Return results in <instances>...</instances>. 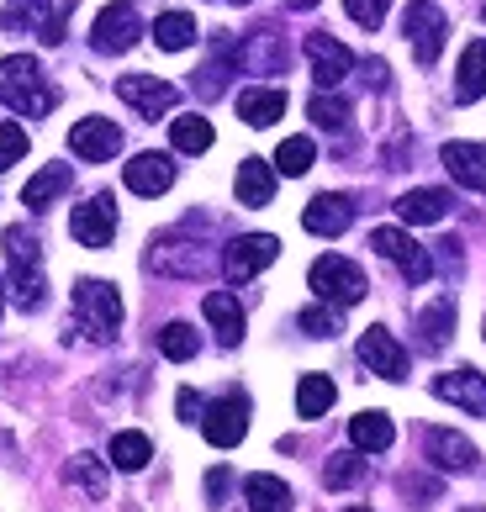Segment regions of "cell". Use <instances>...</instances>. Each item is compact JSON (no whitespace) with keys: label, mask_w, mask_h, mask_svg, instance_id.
I'll return each instance as SVG.
<instances>
[{"label":"cell","mask_w":486,"mask_h":512,"mask_svg":"<svg viewBox=\"0 0 486 512\" xmlns=\"http://www.w3.org/2000/svg\"><path fill=\"white\" fill-rule=\"evenodd\" d=\"M6 291L22 312H37L48 301L43 280V249H37L32 227H6Z\"/></svg>","instance_id":"cell-1"},{"label":"cell","mask_w":486,"mask_h":512,"mask_svg":"<svg viewBox=\"0 0 486 512\" xmlns=\"http://www.w3.org/2000/svg\"><path fill=\"white\" fill-rule=\"evenodd\" d=\"M0 101H6L16 117H48V111L59 106V90L48 85V74L32 53H11V59L0 64Z\"/></svg>","instance_id":"cell-2"},{"label":"cell","mask_w":486,"mask_h":512,"mask_svg":"<svg viewBox=\"0 0 486 512\" xmlns=\"http://www.w3.org/2000/svg\"><path fill=\"white\" fill-rule=\"evenodd\" d=\"M312 291H317V301H328V307H360L365 301V270L354 259H344V254H323L312 264Z\"/></svg>","instance_id":"cell-3"},{"label":"cell","mask_w":486,"mask_h":512,"mask_svg":"<svg viewBox=\"0 0 486 512\" xmlns=\"http://www.w3.org/2000/svg\"><path fill=\"white\" fill-rule=\"evenodd\" d=\"M74 312H80L85 333L101 338V344L117 338V328H122V296L111 280H80V286H74Z\"/></svg>","instance_id":"cell-4"},{"label":"cell","mask_w":486,"mask_h":512,"mask_svg":"<svg viewBox=\"0 0 486 512\" xmlns=\"http://www.w3.org/2000/svg\"><path fill=\"white\" fill-rule=\"evenodd\" d=\"M402 32L407 43H413V59L418 64H434L444 53V37H450V22H444V11L434 6V0H413L402 16Z\"/></svg>","instance_id":"cell-5"},{"label":"cell","mask_w":486,"mask_h":512,"mask_svg":"<svg viewBox=\"0 0 486 512\" xmlns=\"http://www.w3.org/2000/svg\"><path fill=\"white\" fill-rule=\"evenodd\" d=\"M370 249L397 264V270L413 280V286H423V280L434 275V254H428L418 238H407L402 227H376V233H370Z\"/></svg>","instance_id":"cell-6"},{"label":"cell","mask_w":486,"mask_h":512,"mask_svg":"<svg viewBox=\"0 0 486 512\" xmlns=\"http://www.w3.org/2000/svg\"><path fill=\"white\" fill-rule=\"evenodd\" d=\"M143 37V16L133 0H111V6L90 22V43H96V53H127Z\"/></svg>","instance_id":"cell-7"},{"label":"cell","mask_w":486,"mask_h":512,"mask_svg":"<svg viewBox=\"0 0 486 512\" xmlns=\"http://www.w3.org/2000/svg\"><path fill=\"white\" fill-rule=\"evenodd\" d=\"M117 96L138 111L143 122H159V117H170L175 101H180V90L170 80H159V74H122L117 80Z\"/></svg>","instance_id":"cell-8"},{"label":"cell","mask_w":486,"mask_h":512,"mask_svg":"<svg viewBox=\"0 0 486 512\" xmlns=\"http://www.w3.org/2000/svg\"><path fill=\"white\" fill-rule=\"evenodd\" d=\"M201 433H207L212 449H238L243 433H249V396L228 391L222 402H212L207 412H201Z\"/></svg>","instance_id":"cell-9"},{"label":"cell","mask_w":486,"mask_h":512,"mask_svg":"<svg viewBox=\"0 0 486 512\" xmlns=\"http://www.w3.org/2000/svg\"><path fill=\"white\" fill-rule=\"evenodd\" d=\"M275 254H280V238L243 233V238H233L228 249H222V275H228V280H254L259 270H270V264H275Z\"/></svg>","instance_id":"cell-10"},{"label":"cell","mask_w":486,"mask_h":512,"mask_svg":"<svg viewBox=\"0 0 486 512\" xmlns=\"http://www.w3.org/2000/svg\"><path fill=\"white\" fill-rule=\"evenodd\" d=\"M69 233H74V243H85V249H106V243L117 238V201H111L106 191L80 201L74 217H69Z\"/></svg>","instance_id":"cell-11"},{"label":"cell","mask_w":486,"mask_h":512,"mask_svg":"<svg viewBox=\"0 0 486 512\" xmlns=\"http://www.w3.org/2000/svg\"><path fill=\"white\" fill-rule=\"evenodd\" d=\"M354 354H360V365L370 375H381V381H407V349L386 328H365L360 344H354Z\"/></svg>","instance_id":"cell-12"},{"label":"cell","mask_w":486,"mask_h":512,"mask_svg":"<svg viewBox=\"0 0 486 512\" xmlns=\"http://www.w3.org/2000/svg\"><path fill=\"white\" fill-rule=\"evenodd\" d=\"M69 148H74L85 164H106V159L122 154V127L106 122V117H85V122L69 127Z\"/></svg>","instance_id":"cell-13"},{"label":"cell","mask_w":486,"mask_h":512,"mask_svg":"<svg viewBox=\"0 0 486 512\" xmlns=\"http://www.w3.org/2000/svg\"><path fill=\"white\" fill-rule=\"evenodd\" d=\"M6 32H37L43 43H64V16H53V0H11L0 11Z\"/></svg>","instance_id":"cell-14"},{"label":"cell","mask_w":486,"mask_h":512,"mask_svg":"<svg viewBox=\"0 0 486 512\" xmlns=\"http://www.w3.org/2000/svg\"><path fill=\"white\" fill-rule=\"evenodd\" d=\"M307 59H312L317 90H339V80H349V69H354V53L339 43V37H328V32L307 37Z\"/></svg>","instance_id":"cell-15"},{"label":"cell","mask_w":486,"mask_h":512,"mask_svg":"<svg viewBox=\"0 0 486 512\" xmlns=\"http://www.w3.org/2000/svg\"><path fill=\"white\" fill-rule=\"evenodd\" d=\"M212 254L201 249V243H180V238H159L154 249H148V270L159 275H207Z\"/></svg>","instance_id":"cell-16"},{"label":"cell","mask_w":486,"mask_h":512,"mask_svg":"<svg viewBox=\"0 0 486 512\" xmlns=\"http://www.w3.org/2000/svg\"><path fill=\"white\" fill-rule=\"evenodd\" d=\"M423 449H428V460H434L439 470H450V476L476 470V444L465 439V433H455V428H428L423 433Z\"/></svg>","instance_id":"cell-17"},{"label":"cell","mask_w":486,"mask_h":512,"mask_svg":"<svg viewBox=\"0 0 486 512\" xmlns=\"http://www.w3.org/2000/svg\"><path fill=\"white\" fill-rule=\"evenodd\" d=\"M122 180L133 196H164L175 185V164H170V154H133L122 169Z\"/></svg>","instance_id":"cell-18"},{"label":"cell","mask_w":486,"mask_h":512,"mask_svg":"<svg viewBox=\"0 0 486 512\" xmlns=\"http://www.w3.org/2000/svg\"><path fill=\"white\" fill-rule=\"evenodd\" d=\"M349 222H354V201L339 196V191L307 201V212H302V227L317 238H339V233H349Z\"/></svg>","instance_id":"cell-19"},{"label":"cell","mask_w":486,"mask_h":512,"mask_svg":"<svg viewBox=\"0 0 486 512\" xmlns=\"http://www.w3.org/2000/svg\"><path fill=\"white\" fill-rule=\"evenodd\" d=\"M439 159H444V169H450L455 185L486 196V148H481V143H444Z\"/></svg>","instance_id":"cell-20"},{"label":"cell","mask_w":486,"mask_h":512,"mask_svg":"<svg viewBox=\"0 0 486 512\" xmlns=\"http://www.w3.org/2000/svg\"><path fill=\"white\" fill-rule=\"evenodd\" d=\"M434 396H439V402H450V407H465V412L486 417V375H476V370L434 375Z\"/></svg>","instance_id":"cell-21"},{"label":"cell","mask_w":486,"mask_h":512,"mask_svg":"<svg viewBox=\"0 0 486 512\" xmlns=\"http://www.w3.org/2000/svg\"><path fill=\"white\" fill-rule=\"evenodd\" d=\"M201 312H207V322H212V333H217L222 349H238L243 344V301L233 291H207Z\"/></svg>","instance_id":"cell-22"},{"label":"cell","mask_w":486,"mask_h":512,"mask_svg":"<svg viewBox=\"0 0 486 512\" xmlns=\"http://www.w3.org/2000/svg\"><path fill=\"white\" fill-rule=\"evenodd\" d=\"M275 164L270 159H243L238 175H233V196L238 206H270L275 201Z\"/></svg>","instance_id":"cell-23"},{"label":"cell","mask_w":486,"mask_h":512,"mask_svg":"<svg viewBox=\"0 0 486 512\" xmlns=\"http://www.w3.org/2000/svg\"><path fill=\"white\" fill-rule=\"evenodd\" d=\"M233 69H238V43H233L228 32H217V59L196 69V96L201 101H217L222 90H228V74Z\"/></svg>","instance_id":"cell-24"},{"label":"cell","mask_w":486,"mask_h":512,"mask_svg":"<svg viewBox=\"0 0 486 512\" xmlns=\"http://www.w3.org/2000/svg\"><path fill=\"white\" fill-rule=\"evenodd\" d=\"M69 180H74L69 164H43V169H37V175L22 185V206H27V212H48V206L69 191Z\"/></svg>","instance_id":"cell-25"},{"label":"cell","mask_w":486,"mask_h":512,"mask_svg":"<svg viewBox=\"0 0 486 512\" xmlns=\"http://www.w3.org/2000/svg\"><path fill=\"white\" fill-rule=\"evenodd\" d=\"M238 117L249 122V127H275L280 117H286V90H275V85H249L238 96Z\"/></svg>","instance_id":"cell-26"},{"label":"cell","mask_w":486,"mask_h":512,"mask_svg":"<svg viewBox=\"0 0 486 512\" xmlns=\"http://www.w3.org/2000/svg\"><path fill=\"white\" fill-rule=\"evenodd\" d=\"M450 191H439V185H423V191H407L397 201V217L402 222H413V227H428V222H444L450 217Z\"/></svg>","instance_id":"cell-27"},{"label":"cell","mask_w":486,"mask_h":512,"mask_svg":"<svg viewBox=\"0 0 486 512\" xmlns=\"http://www.w3.org/2000/svg\"><path fill=\"white\" fill-rule=\"evenodd\" d=\"M349 444L360 454H386L397 444V423L386 412H360V417H349Z\"/></svg>","instance_id":"cell-28"},{"label":"cell","mask_w":486,"mask_h":512,"mask_svg":"<svg viewBox=\"0 0 486 512\" xmlns=\"http://www.w3.org/2000/svg\"><path fill=\"white\" fill-rule=\"evenodd\" d=\"M486 96V37H476L471 48L460 53V74H455V101H481Z\"/></svg>","instance_id":"cell-29"},{"label":"cell","mask_w":486,"mask_h":512,"mask_svg":"<svg viewBox=\"0 0 486 512\" xmlns=\"http://www.w3.org/2000/svg\"><path fill=\"white\" fill-rule=\"evenodd\" d=\"M243 502H249L254 512H291V486L280 476H249L243 481Z\"/></svg>","instance_id":"cell-30"},{"label":"cell","mask_w":486,"mask_h":512,"mask_svg":"<svg viewBox=\"0 0 486 512\" xmlns=\"http://www.w3.org/2000/svg\"><path fill=\"white\" fill-rule=\"evenodd\" d=\"M154 43L164 53H185V48L196 43V16L191 11H164L159 22H154Z\"/></svg>","instance_id":"cell-31"},{"label":"cell","mask_w":486,"mask_h":512,"mask_svg":"<svg viewBox=\"0 0 486 512\" xmlns=\"http://www.w3.org/2000/svg\"><path fill=\"white\" fill-rule=\"evenodd\" d=\"M170 143L180 148V154H207L212 148V122L201 117V111H185V117L170 122Z\"/></svg>","instance_id":"cell-32"},{"label":"cell","mask_w":486,"mask_h":512,"mask_svg":"<svg viewBox=\"0 0 486 512\" xmlns=\"http://www.w3.org/2000/svg\"><path fill=\"white\" fill-rule=\"evenodd\" d=\"M106 460L117 465V470H143L148 460H154V444H148V433H138V428H127V433H117V439H111V449H106Z\"/></svg>","instance_id":"cell-33"},{"label":"cell","mask_w":486,"mask_h":512,"mask_svg":"<svg viewBox=\"0 0 486 512\" xmlns=\"http://www.w3.org/2000/svg\"><path fill=\"white\" fill-rule=\"evenodd\" d=\"M418 328H423V344L428 349H444V344H450V333H455V301L444 296V301H434V307H423L418 312Z\"/></svg>","instance_id":"cell-34"},{"label":"cell","mask_w":486,"mask_h":512,"mask_svg":"<svg viewBox=\"0 0 486 512\" xmlns=\"http://www.w3.org/2000/svg\"><path fill=\"white\" fill-rule=\"evenodd\" d=\"M333 396H339V386H333L328 375H302V381H296V412H302V417H323L333 407Z\"/></svg>","instance_id":"cell-35"},{"label":"cell","mask_w":486,"mask_h":512,"mask_svg":"<svg viewBox=\"0 0 486 512\" xmlns=\"http://www.w3.org/2000/svg\"><path fill=\"white\" fill-rule=\"evenodd\" d=\"M159 354L175 359V365H185V359L201 354V333L191 328V322H170V328H159Z\"/></svg>","instance_id":"cell-36"},{"label":"cell","mask_w":486,"mask_h":512,"mask_svg":"<svg viewBox=\"0 0 486 512\" xmlns=\"http://www.w3.org/2000/svg\"><path fill=\"white\" fill-rule=\"evenodd\" d=\"M270 164H275V175H291L296 180V175H307V169L317 164V148H312V138H286V143L275 148Z\"/></svg>","instance_id":"cell-37"},{"label":"cell","mask_w":486,"mask_h":512,"mask_svg":"<svg viewBox=\"0 0 486 512\" xmlns=\"http://www.w3.org/2000/svg\"><path fill=\"white\" fill-rule=\"evenodd\" d=\"M307 117L323 127V132H344L349 127V101L333 96V90H317V96L307 101Z\"/></svg>","instance_id":"cell-38"},{"label":"cell","mask_w":486,"mask_h":512,"mask_svg":"<svg viewBox=\"0 0 486 512\" xmlns=\"http://www.w3.org/2000/svg\"><path fill=\"white\" fill-rule=\"evenodd\" d=\"M64 476H69L74 486H80V491H90V497H96V502L106 497V465L96 460V454H74Z\"/></svg>","instance_id":"cell-39"},{"label":"cell","mask_w":486,"mask_h":512,"mask_svg":"<svg viewBox=\"0 0 486 512\" xmlns=\"http://www.w3.org/2000/svg\"><path fill=\"white\" fill-rule=\"evenodd\" d=\"M360 476H365V465H360V449H344V454H333V460L323 465V486H333V491L354 486Z\"/></svg>","instance_id":"cell-40"},{"label":"cell","mask_w":486,"mask_h":512,"mask_svg":"<svg viewBox=\"0 0 486 512\" xmlns=\"http://www.w3.org/2000/svg\"><path fill=\"white\" fill-rule=\"evenodd\" d=\"M302 322V333H312V338H333L339 333V307H328V301H312V307L296 317Z\"/></svg>","instance_id":"cell-41"},{"label":"cell","mask_w":486,"mask_h":512,"mask_svg":"<svg viewBox=\"0 0 486 512\" xmlns=\"http://www.w3.org/2000/svg\"><path fill=\"white\" fill-rule=\"evenodd\" d=\"M22 159H27V132L16 122H0V175H6L11 164H22Z\"/></svg>","instance_id":"cell-42"},{"label":"cell","mask_w":486,"mask_h":512,"mask_svg":"<svg viewBox=\"0 0 486 512\" xmlns=\"http://www.w3.org/2000/svg\"><path fill=\"white\" fill-rule=\"evenodd\" d=\"M344 11L360 22L365 32H376L381 22H386V11H391V0H344Z\"/></svg>","instance_id":"cell-43"},{"label":"cell","mask_w":486,"mask_h":512,"mask_svg":"<svg viewBox=\"0 0 486 512\" xmlns=\"http://www.w3.org/2000/svg\"><path fill=\"white\" fill-rule=\"evenodd\" d=\"M175 407H180V423H201V412H207V402H201V396L185 386L180 396H175Z\"/></svg>","instance_id":"cell-44"},{"label":"cell","mask_w":486,"mask_h":512,"mask_svg":"<svg viewBox=\"0 0 486 512\" xmlns=\"http://www.w3.org/2000/svg\"><path fill=\"white\" fill-rule=\"evenodd\" d=\"M386 80H391L386 64H381V59H370V64H365V85H370V90H386Z\"/></svg>","instance_id":"cell-45"},{"label":"cell","mask_w":486,"mask_h":512,"mask_svg":"<svg viewBox=\"0 0 486 512\" xmlns=\"http://www.w3.org/2000/svg\"><path fill=\"white\" fill-rule=\"evenodd\" d=\"M222 486H228V470H212V476H207V491H212V497H222Z\"/></svg>","instance_id":"cell-46"},{"label":"cell","mask_w":486,"mask_h":512,"mask_svg":"<svg viewBox=\"0 0 486 512\" xmlns=\"http://www.w3.org/2000/svg\"><path fill=\"white\" fill-rule=\"evenodd\" d=\"M317 6V0H291V11H312Z\"/></svg>","instance_id":"cell-47"},{"label":"cell","mask_w":486,"mask_h":512,"mask_svg":"<svg viewBox=\"0 0 486 512\" xmlns=\"http://www.w3.org/2000/svg\"><path fill=\"white\" fill-rule=\"evenodd\" d=\"M0 291H6V286H0ZM0 312H6V296H0Z\"/></svg>","instance_id":"cell-48"},{"label":"cell","mask_w":486,"mask_h":512,"mask_svg":"<svg viewBox=\"0 0 486 512\" xmlns=\"http://www.w3.org/2000/svg\"><path fill=\"white\" fill-rule=\"evenodd\" d=\"M481 22H486V6H481Z\"/></svg>","instance_id":"cell-49"},{"label":"cell","mask_w":486,"mask_h":512,"mask_svg":"<svg viewBox=\"0 0 486 512\" xmlns=\"http://www.w3.org/2000/svg\"><path fill=\"white\" fill-rule=\"evenodd\" d=\"M349 512H365V507H349Z\"/></svg>","instance_id":"cell-50"}]
</instances>
